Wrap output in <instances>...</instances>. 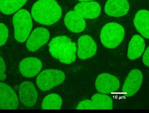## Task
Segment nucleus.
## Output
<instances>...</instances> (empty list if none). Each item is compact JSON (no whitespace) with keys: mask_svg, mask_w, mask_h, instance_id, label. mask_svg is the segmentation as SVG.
Wrapping results in <instances>:
<instances>
[{"mask_svg":"<svg viewBox=\"0 0 149 113\" xmlns=\"http://www.w3.org/2000/svg\"><path fill=\"white\" fill-rule=\"evenodd\" d=\"M31 15L36 22L50 26L60 19L62 10L55 0H39L33 5Z\"/></svg>","mask_w":149,"mask_h":113,"instance_id":"obj_1","label":"nucleus"},{"mask_svg":"<svg viewBox=\"0 0 149 113\" xmlns=\"http://www.w3.org/2000/svg\"><path fill=\"white\" fill-rule=\"evenodd\" d=\"M49 52L54 58L65 64H70L76 60V45L67 36H57L49 44Z\"/></svg>","mask_w":149,"mask_h":113,"instance_id":"obj_2","label":"nucleus"},{"mask_svg":"<svg viewBox=\"0 0 149 113\" xmlns=\"http://www.w3.org/2000/svg\"><path fill=\"white\" fill-rule=\"evenodd\" d=\"M125 36V30L122 26L115 22L108 23L101 31V41L105 47L114 49L122 42Z\"/></svg>","mask_w":149,"mask_h":113,"instance_id":"obj_3","label":"nucleus"},{"mask_svg":"<svg viewBox=\"0 0 149 113\" xmlns=\"http://www.w3.org/2000/svg\"><path fill=\"white\" fill-rule=\"evenodd\" d=\"M15 37L17 41L23 43L29 36L32 28V21L29 12L24 9L17 11L13 19Z\"/></svg>","mask_w":149,"mask_h":113,"instance_id":"obj_4","label":"nucleus"},{"mask_svg":"<svg viewBox=\"0 0 149 113\" xmlns=\"http://www.w3.org/2000/svg\"><path fill=\"white\" fill-rule=\"evenodd\" d=\"M65 79V75L61 71L47 69L37 76L36 84L42 91H46L61 84Z\"/></svg>","mask_w":149,"mask_h":113,"instance_id":"obj_5","label":"nucleus"},{"mask_svg":"<svg viewBox=\"0 0 149 113\" xmlns=\"http://www.w3.org/2000/svg\"><path fill=\"white\" fill-rule=\"evenodd\" d=\"M113 103L111 98L104 94H96L91 100L81 101L77 107V110H111Z\"/></svg>","mask_w":149,"mask_h":113,"instance_id":"obj_6","label":"nucleus"},{"mask_svg":"<svg viewBox=\"0 0 149 113\" xmlns=\"http://www.w3.org/2000/svg\"><path fill=\"white\" fill-rule=\"evenodd\" d=\"M95 85L98 92L106 94L116 93L120 85L116 77L108 73L100 75L96 79Z\"/></svg>","mask_w":149,"mask_h":113,"instance_id":"obj_7","label":"nucleus"},{"mask_svg":"<svg viewBox=\"0 0 149 113\" xmlns=\"http://www.w3.org/2000/svg\"><path fill=\"white\" fill-rule=\"evenodd\" d=\"M18 105L19 100L13 89L8 85L0 83V109H16Z\"/></svg>","mask_w":149,"mask_h":113,"instance_id":"obj_8","label":"nucleus"},{"mask_svg":"<svg viewBox=\"0 0 149 113\" xmlns=\"http://www.w3.org/2000/svg\"><path fill=\"white\" fill-rule=\"evenodd\" d=\"M143 80V76L140 71L134 69L127 76L122 88V93L125 97H130L139 91Z\"/></svg>","mask_w":149,"mask_h":113,"instance_id":"obj_9","label":"nucleus"},{"mask_svg":"<svg viewBox=\"0 0 149 113\" xmlns=\"http://www.w3.org/2000/svg\"><path fill=\"white\" fill-rule=\"evenodd\" d=\"M50 38V33L46 28L38 27L33 31L26 43L28 50L35 51L47 43Z\"/></svg>","mask_w":149,"mask_h":113,"instance_id":"obj_10","label":"nucleus"},{"mask_svg":"<svg viewBox=\"0 0 149 113\" xmlns=\"http://www.w3.org/2000/svg\"><path fill=\"white\" fill-rule=\"evenodd\" d=\"M97 51V46L94 40L88 35H82L78 40L77 55L81 60L93 57Z\"/></svg>","mask_w":149,"mask_h":113,"instance_id":"obj_11","label":"nucleus"},{"mask_svg":"<svg viewBox=\"0 0 149 113\" xmlns=\"http://www.w3.org/2000/svg\"><path fill=\"white\" fill-rule=\"evenodd\" d=\"M20 100L25 106L31 107L37 102V90L33 83L29 81L22 82L20 85Z\"/></svg>","mask_w":149,"mask_h":113,"instance_id":"obj_12","label":"nucleus"},{"mask_svg":"<svg viewBox=\"0 0 149 113\" xmlns=\"http://www.w3.org/2000/svg\"><path fill=\"white\" fill-rule=\"evenodd\" d=\"M74 12L83 18L95 19L100 14V6L96 1L81 2L75 6Z\"/></svg>","mask_w":149,"mask_h":113,"instance_id":"obj_13","label":"nucleus"},{"mask_svg":"<svg viewBox=\"0 0 149 113\" xmlns=\"http://www.w3.org/2000/svg\"><path fill=\"white\" fill-rule=\"evenodd\" d=\"M41 61L35 57L23 59L19 64V70L23 76L28 78L36 76L41 69Z\"/></svg>","mask_w":149,"mask_h":113,"instance_id":"obj_14","label":"nucleus"},{"mask_svg":"<svg viewBox=\"0 0 149 113\" xmlns=\"http://www.w3.org/2000/svg\"><path fill=\"white\" fill-rule=\"evenodd\" d=\"M130 4L127 0H109L105 6V11L108 15L121 17L127 14Z\"/></svg>","mask_w":149,"mask_h":113,"instance_id":"obj_15","label":"nucleus"},{"mask_svg":"<svg viewBox=\"0 0 149 113\" xmlns=\"http://www.w3.org/2000/svg\"><path fill=\"white\" fill-rule=\"evenodd\" d=\"M65 25L74 33H79L84 30L86 26L85 21L74 11H71L66 14L64 19Z\"/></svg>","mask_w":149,"mask_h":113,"instance_id":"obj_16","label":"nucleus"},{"mask_svg":"<svg viewBox=\"0 0 149 113\" xmlns=\"http://www.w3.org/2000/svg\"><path fill=\"white\" fill-rule=\"evenodd\" d=\"M134 24L139 33L146 39L149 38V12L147 10H141L136 13Z\"/></svg>","mask_w":149,"mask_h":113,"instance_id":"obj_17","label":"nucleus"},{"mask_svg":"<svg viewBox=\"0 0 149 113\" xmlns=\"http://www.w3.org/2000/svg\"><path fill=\"white\" fill-rule=\"evenodd\" d=\"M145 48V41L139 35H135L130 42L128 48V57L131 60L141 56Z\"/></svg>","mask_w":149,"mask_h":113,"instance_id":"obj_18","label":"nucleus"},{"mask_svg":"<svg viewBox=\"0 0 149 113\" xmlns=\"http://www.w3.org/2000/svg\"><path fill=\"white\" fill-rule=\"evenodd\" d=\"M27 0H0V10L5 15H9L19 10Z\"/></svg>","mask_w":149,"mask_h":113,"instance_id":"obj_19","label":"nucleus"},{"mask_svg":"<svg viewBox=\"0 0 149 113\" xmlns=\"http://www.w3.org/2000/svg\"><path fill=\"white\" fill-rule=\"evenodd\" d=\"M61 97L57 94L48 95L43 100L42 108L43 110H59L62 105Z\"/></svg>","mask_w":149,"mask_h":113,"instance_id":"obj_20","label":"nucleus"},{"mask_svg":"<svg viewBox=\"0 0 149 113\" xmlns=\"http://www.w3.org/2000/svg\"><path fill=\"white\" fill-rule=\"evenodd\" d=\"M8 30L3 23H0V46L4 45L8 39Z\"/></svg>","mask_w":149,"mask_h":113,"instance_id":"obj_21","label":"nucleus"},{"mask_svg":"<svg viewBox=\"0 0 149 113\" xmlns=\"http://www.w3.org/2000/svg\"><path fill=\"white\" fill-rule=\"evenodd\" d=\"M6 66L5 61L3 58L0 56V80L4 81L6 78L5 72H6Z\"/></svg>","mask_w":149,"mask_h":113,"instance_id":"obj_22","label":"nucleus"},{"mask_svg":"<svg viewBox=\"0 0 149 113\" xmlns=\"http://www.w3.org/2000/svg\"><path fill=\"white\" fill-rule=\"evenodd\" d=\"M143 62L144 64L147 67L149 66V47L147 48V49L146 50L143 56L142 57Z\"/></svg>","mask_w":149,"mask_h":113,"instance_id":"obj_23","label":"nucleus"},{"mask_svg":"<svg viewBox=\"0 0 149 113\" xmlns=\"http://www.w3.org/2000/svg\"><path fill=\"white\" fill-rule=\"evenodd\" d=\"M78 1L81 2H85V1H93V0H78Z\"/></svg>","mask_w":149,"mask_h":113,"instance_id":"obj_24","label":"nucleus"}]
</instances>
